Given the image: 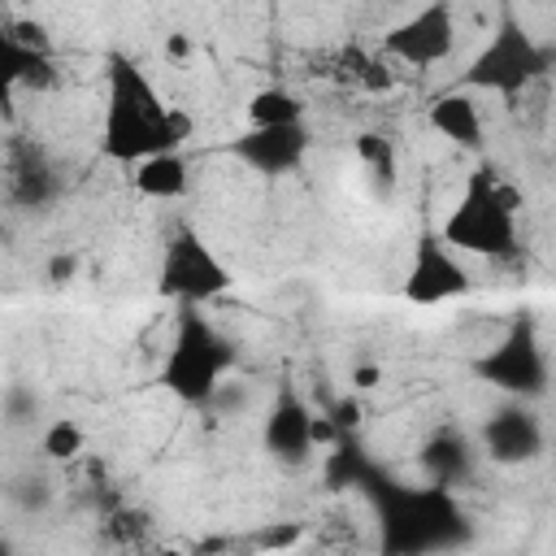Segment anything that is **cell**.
I'll list each match as a JSON object with an SVG mask.
<instances>
[{
	"label": "cell",
	"instance_id": "cell-1",
	"mask_svg": "<svg viewBox=\"0 0 556 556\" xmlns=\"http://www.w3.org/2000/svg\"><path fill=\"white\" fill-rule=\"evenodd\" d=\"M191 135V117L152 87V78L122 52L104 61V122H100V152L117 165H143L161 152H178Z\"/></svg>",
	"mask_w": 556,
	"mask_h": 556
},
{
	"label": "cell",
	"instance_id": "cell-11",
	"mask_svg": "<svg viewBox=\"0 0 556 556\" xmlns=\"http://www.w3.org/2000/svg\"><path fill=\"white\" fill-rule=\"evenodd\" d=\"M478 439H482V456L495 460V465H530V460L543 456V443H547L539 417L526 404H517V400L500 404L482 421V434Z\"/></svg>",
	"mask_w": 556,
	"mask_h": 556
},
{
	"label": "cell",
	"instance_id": "cell-5",
	"mask_svg": "<svg viewBox=\"0 0 556 556\" xmlns=\"http://www.w3.org/2000/svg\"><path fill=\"white\" fill-rule=\"evenodd\" d=\"M547 74V48L521 26L517 13H500L486 43L473 52V61L460 74L465 91H491V96H521L530 83Z\"/></svg>",
	"mask_w": 556,
	"mask_h": 556
},
{
	"label": "cell",
	"instance_id": "cell-19",
	"mask_svg": "<svg viewBox=\"0 0 556 556\" xmlns=\"http://www.w3.org/2000/svg\"><path fill=\"white\" fill-rule=\"evenodd\" d=\"M356 152H361V161L374 169V178H382V187H391L395 182V152H391V139H382V135H361L356 139Z\"/></svg>",
	"mask_w": 556,
	"mask_h": 556
},
{
	"label": "cell",
	"instance_id": "cell-22",
	"mask_svg": "<svg viewBox=\"0 0 556 556\" xmlns=\"http://www.w3.org/2000/svg\"><path fill=\"white\" fill-rule=\"evenodd\" d=\"M374 378H378V369H356V387H374Z\"/></svg>",
	"mask_w": 556,
	"mask_h": 556
},
{
	"label": "cell",
	"instance_id": "cell-13",
	"mask_svg": "<svg viewBox=\"0 0 556 556\" xmlns=\"http://www.w3.org/2000/svg\"><path fill=\"white\" fill-rule=\"evenodd\" d=\"M426 122L452 148H469V152L482 148V113H478L473 91H465V87H452V91L434 96L430 109H426Z\"/></svg>",
	"mask_w": 556,
	"mask_h": 556
},
{
	"label": "cell",
	"instance_id": "cell-9",
	"mask_svg": "<svg viewBox=\"0 0 556 556\" xmlns=\"http://www.w3.org/2000/svg\"><path fill=\"white\" fill-rule=\"evenodd\" d=\"M473 287L460 252H452L443 243V235H421L417 248H413V261H408V274H404V300L408 304H447V300H460L465 291Z\"/></svg>",
	"mask_w": 556,
	"mask_h": 556
},
{
	"label": "cell",
	"instance_id": "cell-2",
	"mask_svg": "<svg viewBox=\"0 0 556 556\" xmlns=\"http://www.w3.org/2000/svg\"><path fill=\"white\" fill-rule=\"evenodd\" d=\"M361 491L378 508V534L387 556H439L469 543L473 526L447 486H408L378 469H365Z\"/></svg>",
	"mask_w": 556,
	"mask_h": 556
},
{
	"label": "cell",
	"instance_id": "cell-7",
	"mask_svg": "<svg viewBox=\"0 0 556 556\" xmlns=\"http://www.w3.org/2000/svg\"><path fill=\"white\" fill-rule=\"evenodd\" d=\"M226 287H230V269L213 256V248H208L195 230L178 226V230L169 235L165 252H161L156 291H161L165 300H174L178 308H200L204 300L222 295Z\"/></svg>",
	"mask_w": 556,
	"mask_h": 556
},
{
	"label": "cell",
	"instance_id": "cell-18",
	"mask_svg": "<svg viewBox=\"0 0 556 556\" xmlns=\"http://www.w3.org/2000/svg\"><path fill=\"white\" fill-rule=\"evenodd\" d=\"M83 447H87V434H83V426H78L74 417H56V421H48L43 434H39V452H43L48 460H74Z\"/></svg>",
	"mask_w": 556,
	"mask_h": 556
},
{
	"label": "cell",
	"instance_id": "cell-14",
	"mask_svg": "<svg viewBox=\"0 0 556 556\" xmlns=\"http://www.w3.org/2000/svg\"><path fill=\"white\" fill-rule=\"evenodd\" d=\"M130 187L148 200H182L191 191V161L182 152H161L130 169Z\"/></svg>",
	"mask_w": 556,
	"mask_h": 556
},
{
	"label": "cell",
	"instance_id": "cell-15",
	"mask_svg": "<svg viewBox=\"0 0 556 556\" xmlns=\"http://www.w3.org/2000/svg\"><path fill=\"white\" fill-rule=\"evenodd\" d=\"M421 469H426V478L434 482V486H460L465 478H469V469H473V443L465 439V434H456V430H443V434H434L426 447H421Z\"/></svg>",
	"mask_w": 556,
	"mask_h": 556
},
{
	"label": "cell",
	"instance_id": "cell-21",
	"mask_svg": "<svg viewBox=\"0 0 556 556\" xmlns=\"http://www.w3.org/2000/svg\"><path fill=\"white\" fill-rule=\"evenodd\" d=\"M187 48H191L187 35H169V39H165V56H187Z\"/></svg>",
	"mask_w": 556,
	"mask_h": 556
},
{
	"label": "cell",
	"instance_id": "cell-8",
	"mask_svg": "<svg viewBox=\"0 0 556 556\" xmlns=\"http://www.w3.org/2000/svg\"><path fill=\"white\" fill-rule=\"evenodd\" d=\"M334 430H339V426H330L326 417H317V413L295 395V387H282L278 400H274L269 413H265L261 439H265V452H269L278 465H304L317 443L334 439Z\"/></svg>",
	"mask_w": 556,
	"mask_h": 556
},
{
	"label": "cell",
	"instance_id": "cell-4",
	"mask_svg": "<svg viewBox=\"0 0 556 556\" xmlns=\"http://www.w3.org/2000/svg\"><path fill=\"white\" fill-rule=\"evenodd\" d=\"M230 365H235L230 339L200 308H178V330H174V343H169L165 365H161L165 391L191 408L213 404Z\"/></svg>",
	"mask_w": 556,
	"mask_h": 556
},
{
	"label": "cell",
	"instance_id": "cell-16",
	"mask_svg": "<svg viewBox=\"0 0 556 556\" xmlns=\"http://www.w3.org/2000/svg\"><path fill=\"white\" fill-rule=\"evenodd\" d=\"M0 70L9 78V87H26V91H48L56 87V61L48 48H26L9 35H0Z\"/></svg>",
	"mask_w": 556,
	"mask_h": 556
},
{
	"label": "cell",
	"instance_id": "cell-12",
	"mask_svg": "<svg viewBox=\"0 0 556 556\" xmlns=\"http://www.w3.org/2000/svg\"><path fill=\"white\" fill-rule=\"evenodd\" d=\"M230 156L243 161L252 174H265V178H278V174H291L304 165L308 156V130L304 126H248L239 139H230Z\"/></svg>",
	"mask_w": 556,
	"mask_h": 556
},
{
	"label": "cell",
	"instance_id": "cell-6",
	"mask_svg": "<svg viewBox=\"0 0 556 556\" xmlns=\"http://www.w3.org/2000/svg\"><path fill=\"white\" fill-rule=\"evenodd\" d=\"M473 374L495 387L500 395L526 404V400H539L547 391V352L539 343V330L530 317H517L508 321V330L500 334L495 348H486L478 361H473Z\"/></svg>",
	"mask_w": 556,
	"mask_h": 556
},
{
	"label": "cell",
	"instance_id": "cell-3",
	"mask_svg": "<svg viewBox=\"0 0 556 556\" xmlns=\"http://www.w3.org/2000/svg\"><path fill=\"white\" fill-rule=\"evenodd\" d=\"M443 243L460 256L504 261L517 252V191L491 169L469 174L465 195L443 222Z\"/></svg>",
	"mask_w": 556,
	"mask_h": 556
},
{
	"label": "cell",
	"instance_id": "cell-20",
	"mask_svg": "<svg viewBox=\"0 0 556 556\" xmlns=\"http://www.w3.org/2000/svg\"><path fill=\"white\" fill-rule=\"evenodd\" d=\"M295 539H300V526L295 521H269V526H261L252 534V547L256 552H278V547H291Z\"/></svg>",
	"mask_w": 556,
	"mask_h": 556
},
{
	"label": "cell",
	"instance_id": "cell-17",
	"mask_svg": "<svg viewBox=\"0 0 556 556\" xmlns=\"http://www.w3.org/2000/svg\"><path fill=\"white\" fill-rule=\"evenodd\" d=\"M248 126H304V100L291 87H261L248 100Z\"/></svg>",
	"mask_w": 556,
	"mask_h": 556
},
{
	"label": "cell",
	"instance_id": "cell-10",
	"mask_svg": "<svg viewBox=\"0 0 556 556\" xmlns=\"http://www.w3.org/2000/svg\"><path fill=\"white\" fill-rule=\"evenodd\" d=\"M452 48H456V26H452L447 4H426L382 35V56L417 65V70L443 65L452 56Z\"/></svg>",
	"mask_w": 556,
	"mask_h": 556
}]
</instances>
